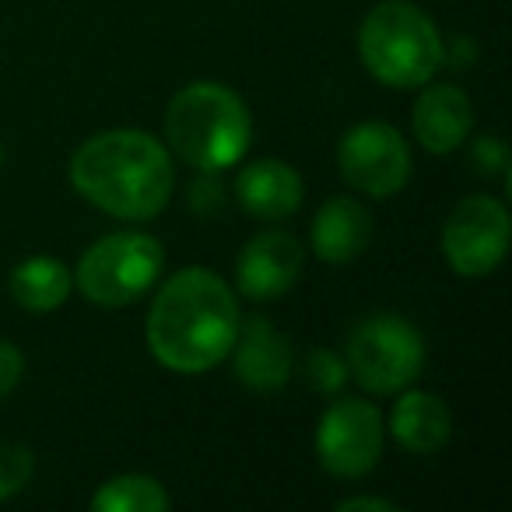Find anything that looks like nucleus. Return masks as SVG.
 I'll return each instance as SVG.
<instances>
[{
    "label": "nucleus",
    "instance_id": "1",
    "mask_svg": "<svg viewBox=\"0 0 512 512\" xmlns=\"http://www.w3.org/2000/svg\"><path fill=\"white\" fill-rule=\"evenodd\" d=\"M144 334L158 365L179 376H200L232 351L239 334V299L221 274L186 267L155 292Z\"/></svg>",
    "mask_w": 512,
    "mask_h": 512
},
{
    "label": "nucleus",
    "instance_id": "2",
    "mask_svg": "<svg viewBox=\"0 0 512 512\" xmlns=\"http://www.w3.org/2000/svg\"><path fill=\"white\" fill-rule=\"evenodd\" d=\"M71 183L88 204L123 221H148L176 190L172 155L144 130H102L71 155Z\"/></svg>",
    "mask_w": 512,
    "mask_h": 512
},
{
    "label": "nucleus",
    "instance_id": "3",
    "mask_svg": "<svg viewBox=\"0 0 512 512\" xmlns=\"http://www.w3.org/2000/svg\"><path fill=\"white\" fill-rule=\"evenodd\" d=\"M253 144V116L221 81H193L165 106V148L197 172L232 169Z\"/></svg>",
    "mask_w": 512,
    "mask_h": 512
},
{
    "label": "nucleus",
    "instance_id": "4",
    "mask_svg": "<svg viewBox=\"0 0 512 512\" xmlns=\"http://www.w3.org/2000/svg\"><path fill=\"white\" fill-rule=\"evenodd\" d=\"M358 57L365 71L390 88H421L446 60L435 22L407 0H383L362 18Z\"/></svg>",
    "mask_w": 512,
    "mask_h": 512
},
{
    "label": "nucleus",
    "instance_id": "5",
    "mask_svg": "<svg viewBox=\"0 0 512 512\" xmlns=\"http://www.w3.org/2000/svg\"><path fill=\"white\" fill-rule=\"evenodd\" d=\"M165 249L148 232H109L81 253L74 288L102 309H120L155 288Z\"/></svg>",
    "mask_w": 512,
    "mask_h": 512
},
{
    "label": "nucleus",
    "instance_id": "6",
    "mask_svg": "<svg viewBox=\"0 0 512 512\" xmlns=\"http://www.w3.org/2000/svg\"><path fill=\"white\" fill-rule=\"evenodd\" d=\"M348 372L358 386L379 397H390L407 386L425 369V337L414 323L397 313H372L355 323L344 351Z\"/></svg>",
    "mask_w": 512,
    "mask_h": 512
},
{
    "label": "nucleus",
    "instance_id": "7",
    "mask_svg": "<svg viewBox=\"0 0 512 512\" xmlns=\"http://www.w3.org/2000/svg\"><path fill=\"white\" fill-rule=\"evenodd\" d=\"M337 169L365 197H393L411 183L414 158L404 134L386 120H362L337 144Z\"/></svg>",
    "mask_w": 512,
    "mask_h": 512
},
{
    "label": "nucleus",
    "instance_id": "8",
    "mask_svg": "<svg viewBox=\"0 0 512 512\" xmlns=\"http://www.w3.org/2000/svg\"><path fill=\"white\" fill-rule=\"evenodd\" d=\"M512 242L509 207L491 193L460 200L442 225V256L463 278H484L498 271Z\"/></svg>",
    "mask_w": 512,
    "mask_h": 512
},
{
    "label": "nucleus",
    "instance_id": "9",
    "mask_svg": "<svg viewBox=\"0 0 512 512\" xmlns=\"http://www.w3.org/2000/svg\"><path fill=\"white\" fill-rule=\"evenodd\" d=\"M386 442L383 414L372 400L362 397H337L323 411L320 428H316V456L323 470L344 481L372 474L379 467Z\"/></svg>",
    "mask_w": 512,
    "mask_h": 512
},
{
    "label": "nucleus",
    "instance_id": "10",
    "mask_svg": "<svg viewBox=\"0 0 512 512\" xmlns=\"http://www.w3.org/2000/svg\"><path fill=\"white\" fill-rule=\"evenodd\" d=\"M302 267L306 249L292 232H260L242 246L235 260V288L253 302H274L299 285Z\"/></svg>",
    "mask_w": 512,
    "mask_h": 512
},
{
    "label": "nucleus",
    "instance_id": "11",
    "mask_svg": "<svg viewBox=\"0 0 512 512\" xmlns=\"http://www.w3.org/2000/svg\"><path fill=\"white\" fill-rule=\"evenodd\" d=\"M228 355L235 379L256 393H274L292 379V341L264 316L239 320V334Z\"/></svg>",
    "mask_w": 512,
    "mask_h": 512
},
{
    "label": "nucleus",
    "instance_id": "12",
    "mask_svg": "<svg viewBox=\"0 0 512 512\" xmlns=\"http://www.w3.org/2000/svg\"><path fill=\"white\" fill-rule=\"evenodd\" d=\"M235 200L246 214L260 221H281L295 214L306 200V183H302L299 169L281 158H260L249 162L246 169L235 176Z\"/></svg>",
    "mask_w": 512,
    "mask_h": 512
},
{
    "label": "nucleus",
    "instance_id": "13",
    "mask_svg": "<svg viewBox=\"0 0 512 512\" xmlns=\"http://www.w3.org/2000/svg\"><path fill=\"white\" fill-rule=\"evenodd\" d=\"M411 127L428 155H453L474 130V106L456 85H421Z\"/></svg>",
    "mask_w": 512,
    "mask_h": 512
},
{
    "label": "nucleus",
    "instance_id": "14",
    "mask_svg": "<svg viewBox=\"0 0 512 512\" xmlns=\"http://www.w3.org/2000/svg\"><path fill=\"white\" fill-rule=\"evenodd\" d=\"M372 232H376V218L358 197H330L327 204L316 211L313 218V253L320 256L323 264L341 267L351 264L369 249Z\"/></svg>",
    "mask_w": 512,
    "mask_h": 512
},
{
    "label": "nucleus",
    "instance_id": "15",
    "mask_svg": "<svg viewBox=\"0 0 512 512\" xmlns=\"http://www.w3.org/2000/svg\"><path fill=\"white\" fill-rule=\"evenodd\" d=\"M390 435L407 453L432 456L453 435V414L442 397L407 386V390H400V400L390 411Z\"/></svg>",
    "mask_w": 512,
    "mask_h": 512
},
{
    "label": "nucleus",
    "instance_id": "16",
    "mask_svg": "<svg viewBox=\"0 0 512 512\" xmlns=\"http://www.w3.org/2000/svg\"><path fill=\"white\" fill-rule=\"evenodd\" d=\"M8 292L25 313H53L60 309L74 292V274L67 271L64 260L50 253L29 256L11 271Z\"/></svg>",
    "mask_w": 512,
    "mask_h": 512
},
{
    "label": "nucleus",
    "instance_id": "17",
    "mask_svg": "<svg viewBox=\"0 0 512 512\" xmlns=\"http://www.w3.org/2000/svg\"><path fill=\"white\" fill-rule=\"evenodd\" d=\"M169 491L151 474H116L92 495L95 512H165Z\"/></svg>",
    "mask_w": 512,
    "mask_h": 512
},
{
    "label": "nucleus",
    "instance_id": "18",
    "mask_svg": "<svg viewBox=\"0 0 512 512\" xmlns=\"http://www.w3.org/2000/svg\"><path fill=\"white\" fill-rule=\"evenodd\" d=\"M348 362H344V355H337V351L330 348H313L306 355V383L313 386L316 393H323V397H337V393L344 390V383H348Z\"/></svg>",
    "mask_w": 512,
    "mask_h": 512
},
{
    "label": "nucleus",
    "instance_id": "19",
    "mask_svg": "<svg viewBox=\"0 0 512 512\" xmlns=\"http://www.w3.org/2000/svg\"><path fill=\"white\" fill-rule=\"evenodd\" d=\"M32 474H36V453L18 442H0V502L29 488Z\"/></svg>",
    "mask_w": 512,
    "mask_h": 512
},
{
    "label": "nucleus",
    "instance_id": "20",
    "mask_svg": "<svg viewBox=\"0 0 512 512\" xmlns=\"http://www.w3.org/2000/svg\"><path fill=\"white\" fill-rule=\"evenodd\" d=\"M470 162L484 176H509V148L502 137H477L470 148Z\"/></svg>",
    "mask_w": 512,
    "mask_h": 512
},
{
    "label": "nucleus",
    "instance_id": "21",
    "mask_svg": "<svg viewBox=\"0 0 512 512\" xmlns=\"http://www.w3.org/2000/svg\"><path fill=\"white\" fill-rule=\"evenodd\" d=\"M25 376V355L11 341H0V397L11 393Z\"/></svg>",
    "mask_w": 512,
    "mask_h": 512
},
{
    "label": "nucleus",
    "instance_id": "22",
    "mask_svg": "<svg viewBox=\"0 0 512 512\" xmlns=\"http://www.w3.org/2000/svg\"><path fill=\"white\" fill-rule=\"evenodd\" d=\"M337 512H400L397 502L390 498H376V495H358V498H341Z\"/></svg>",
    "mask_w": 512,
    "mask_h": 512
},
{
    "label": "nucleus",
    "instance_id": "23",
    "mask_svg": "<svg viewBox=\"0 0 512 512\" xmlns=\"http://www.w3.org/2000/svg\"><path fill=\"white\" fill-rule=\"evenodd\" d=\"M0 162H4V144H0Z\"/></svg>",
    "mask_w": 512,
    "mask_h": 512
}]
</instances>
